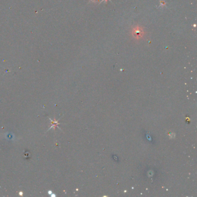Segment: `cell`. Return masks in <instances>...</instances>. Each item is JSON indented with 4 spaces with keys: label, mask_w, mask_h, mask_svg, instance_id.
<instances>
[{
    "label": "cell",
    "mask_w": 197,
    "mask_h": 197,
    "mask_svg": "<svg viewBox=\"0 0 197 197\" xmlns=\"http://www.w3.org/2000/svg\"><path fill=\"white\" fill-rule=\"evenodd\" d=\"M131 34L134 39L138 41V40L142 39L144 37L145 33L142 27L138 25H136L132 28Z\"/></svg>",
    "instance_id": "1"
},
{
    "label": "cell",
    "mask_w": 197,
    "mask_h": 197,
    "mask_svg": "<svg viewBox=\"0 0 197 197\" xmlns=\"http://www.w3.org/2000/svg\"><path fill=\"white\" fill-rule=\"evenodd\" d=\"M160 4H161V6H162V7H165L166 5V3L164 0H160Z\"/></svg>",
    "instance_id": "2"
},
{
    "label": "cell",
    "mask_w": 197,
    "mask_h": 197,
    "mask_svg": "<svg viewBox=\"0 0 197 197\" xmlns=\"http://www.w3.org/2000/svg\"><path fill=\"white\" fill-rule=\"evenodd\" d=\"M90 1L92 2H94V3H95V2L99 1V0H90Z\"/></svg>",
    "instance_id": "3"
},
{
    "label": "cell",
    "mask_w": 197,
    "mask_h": 197,
    "mask_svg": "<svg viewBox=\"0 0 197 197\" xmlns=\"http://www.w3.org/2000/svg\"><path fill=\"white\" fill-rule=\"evenodd\" d=\"M103 1H105L106 3V2H107V1H108V0H103Z\"/></svg>",
    "instance_id": "4"
}]
</instances>
